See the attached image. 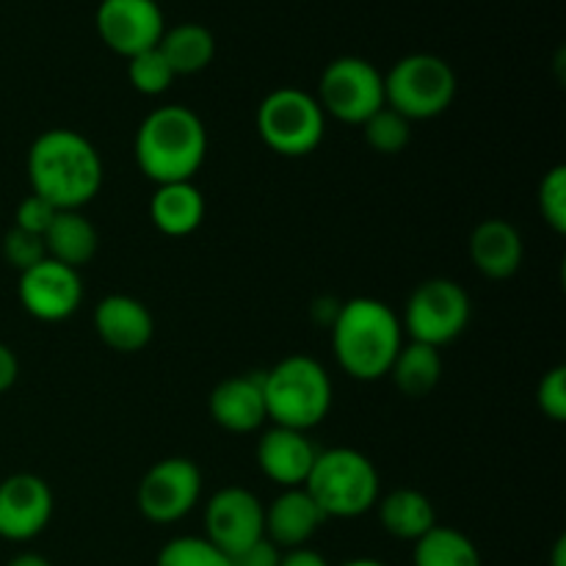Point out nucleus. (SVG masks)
<instances>
[{
  "label": "nucleus",
  "mask_w": 566,
  "mask_h": 566,
  "mask_svg": "<svg viewBox=\"0 0 566 566\" xmlns=\"http://www.w3.org/2000/svg\"><path fill=\"white\" fill-rule=\"evenodd\" d=\"M25 169L31 191L55 210H83L105 180L97 147L70 127H53L33 138Z\"/></svg>",
  "instance_id": "obj_1"
},
{
  "label": "nucleus",
  "mask_w": 566,
  "mask_h": 566,
  "mask_svg": "<svg viewBox=\"0 0 566 566\" xmlns=\"http://www.w3.org/2000/svg\"><path fill=\"white\" fill-rule=\"evenodd\" d=\"M329 329L337 365L357 381L385 379L407 343L401 318L385 302L370 296L343 302Z\"/></svg>",
  "instance_id": "obj_2"
},
{
  "label": "nucleus",
  "mask_w": 566,
  "mask_h": 566,
  "mask_svg": "<svg viewBox=\"0 0 566 566\" xmlns=\"http://www.w3.org/2000/svg\"><path fill=\"white\" fill-rule=\"evenodd\" d=\"M133 155L155 186L193 180L208 158L205 122L186 105H160L138 125Z\"/></svg>",
  "instance_id": "obj_3"
},
{
  "label": "nucleus",
  "mask_w": 566,
  "mask_h": 566,
  "mask_svg": "<svg viewBox=\"0 0 566 566\" xmlns=\"http://www.w3.org/2000/svg\"><path fill=\"white\" fill-rule=\"evenodd\" d=\"M263 396L271 423L310 431L329 415L335 387L318 359L293 354L263 370Z\"/></svg>",
  "instance_id": "obj_4"
},
{
  "label": "nucleus",
  "mask_w": 566,
  "mask_h": 566,
  "mask_svg": "<svg viewBox=\"0 0 566 566\" xmlns=\"http://www.w3.org/2000/svg\"><path fill=\"white\" fill-rule=\"evenodd\" d=\"M304 490L310 492L326 520H354L368 514L381 497L376 464L354 448L318 451Z\"/></svg>",
  "instance_id": "obj_5"
},
{
  "label": "nucleus",
  "mask_w": 566,
  "mask_h": 566,
  "mask_svg": "<svg viewBox=\"0 0 566 566\" xmlns=\"http://www.w3.org/2000/svg\"><path fill=\"white\" fill-rule=\"evenodd\" d=\"M457 72L434 53L403 55L385 75V103L409 122L442 116L457 99Z\"/></svg>",
  "instance_id": "obj_6"
},
{
  "label": "nucleus",
  "mask_w": 566,
  "mask_h": 566,
  "mask_svg": "<svg viewBox=\"0 0 566 566\" xmlns=\"http://www.w3.org/2000/svg\"><path fill=\"white\" fill-rule=\"evenodd\" d=\"M258 133L271 153L282 158H304L324 142L326 114L315 94L280 86L260 103Z\"/></svg>",
  "instance_id": "obj_7"
},
{
  "label": "nucleus",
  "mask_w": 566,
  "mask_h": 566,
  "mask_svg": "<svg viewBox=\"0 0 566 566\" xmlns=\"http://www.w3.org/2000/svg\"><path fill=\"white\" fill-rule=\"evenodd\" d=\"M470 313H473V304H470L468 291L459 282L434 276V280L420 282L407 298L401 318L403 335H409V340L415 343L442 348L462 337L470 324Z\"/></svg>",
  "instance_id": "obj_8"
},
{
  "label": "nucleus",
  "mask_w": 566,
  "mask_h": 566,
  "mask_svg": "<svg viewBox=\"0 0 566 566\" xmlns=\"http://www.w3.org/2000/svg\"><path fill=\"white\" fill-rule=\"evenodd\" d=\"M318 105L326 116L365 125L379 108H385V75L359 55H340L321 72Z\"/></svg>",
  "instance_id": "obj_9"
},
{
  "label": "nucleus",
  "mask_w": 566,
  "mask_h": 566,
  "mask_svg": "<svg viewBox=\"0 0 566 566\" xmlns=\"http://www.w3.org/2000/svg\"><path fill=\"white\" fill-rule=\"evenodd\" d=\"M202 497V470L193 459L169 457L155 462L138 484V512L155 525L180 523Z\"/></svg>",
  "instance_id": "obj_10"
},
{
  "label": "nucleus",
  "mask_w": 566,
  "mask_h": 566,
  "mask_svg": "<svg viewBox=\"0 0 566 566\" xmlns=\"http://www.w3.org/2000/svg\"><path fill=\"white\" fill-rule=\"evenodd\" d=\"M265 536V506L247 486H224L205 506V539L235 556Z\"/></svg>",
  "instance_id": "obj_11"
},
{
  "label": "nucleus",
  "mask_w": 566,
  "mask_h": 566,
  "mask_svg": "<svg viewBox=\"0 0 566 566\" xmlns=\"http://www.w3.org/2000/svg\"><path fill=\"white\" fill-rule=\"evenodd\" d=\"M94 25L105 48L122 59L158 48L166 31L158 0H99Z\"/></svg>",
  "instance_id": "obj_12"
},
{
  "label": "nucleus",
  "mask_w": 566,
  "mask_h": 566,
  "mask_svg": "<svg viewBox=\"0 0 566 566\" xmlns=\"http://www.w3.org/2000/svg\"><path fill=\"white\" fill-rule=\"evenodd\" d=\"M17 296L28 315L44 324H59L72 318L83 302V280L81 271L70 269L64 263L44 258L33 269L22 271Z\"/></svg>",
  "instance_id": "obj_13"
},
{
  "label": "nucleus",
  "mask_w": 566,
  "mask_h": 566,
  "mask_svg": "<svg viewBox=\"0 0 566 566\" xmlns=\"http://www.w3.org/2000/svg\"><path fill=\"white\" fill-rule=\"evenodd\" d=\"M53 490L33 473H14L0 481V539L31 542L53 520Z\"/></svg>",
  "instance_id": "obj_14"
},
{
  "label": "nucleus",
  "mask_w": 566,
  "mask_h": 566,
  "mask_svg": "<svg viewBox=\"0 0 566 566\" xmlns=\"http://www.w3.org/2000/svg\"><path fill=\"white\" fill-rule=\"evenodd\" d=\"M254 457H258V468L263 470L265 479L280 484L282 490H293V486H304L315 459H318V448L310 440L307 431L271 426L258 440Z\"/></svg>",
  "instance_id": "obj_15"
},
{
  "label": "nucleus",
  "mask_w": 566,
  "mask_h": 566,
  "mask_svg": "<svg viewBox=\"0 0 566 566\" xmlns=\"http://www.w3.org/2000/svg\"><path fill=\"white\" fill-rule=\"evenodd\" d=\"M208 409L213 423L230 434H252V431L263 429V423L269 420L263 396V370L219 381L210 392Z\"/></svg>",
  "instance_id": "obj_16"
},
{
  "label": "nucleus",
  "mask_w": 566,
  "mask_h": 566,
  "mask_svg": "<svg viewBox=\"0 0 566 566\" xmlns=\"http://www.w3.org/2000/svg\"><path fill=\"white\" fill-rule=\"evenodd\" d=\"M94 329L99 340L119 354H136L149 346L155 335V318L149 307L125 293H111L94 307Z\"/></svg>",
  "instance_id": "obj_17"
},
{
  "label": "nucleus",
  "mask_w": 566,
  "mask_h": 566,
  "mask_svg": "<svg viewBox=\"0 0 566 566\" xmlns=\"http://www.w3.org/2000/svg\"><path fill=\"white\" fill-rule=\"evenodd\" d=\"M324 523V512H321L318 503L310 497L304 486L282 490L265 506V539L274 542L280 551L307 547V542L318 534Z\"/></svg>",
  "instance_id": "obj_18"
},
{
  "label": "nucleus",
  "mask_w": 566,
  "mask_h": 566,
  "mask_svg": "<svg viewBox=\"0 0 566 566\" xmlns=\"http://www.w3.org/2000/svg\"><path fill=\"white\" fill-rule=\"evenodd\" d=\"M470 260L486 280H509L523 265V235L506 219H486L470 232Z\"/></svg>",
  "instance_id": "obj_19"
},
{
  "label": "nucleus",
  "mask_w": 566,
  "mask_h": 566,
  "mask_svg": "<svg viewBox=\"0 0 566 566\" xmlns=\"http://www.w3.org/2000/svg\"><path fill=\"white\" fill-rule=\"evenodd\" d=\"M205 210L208 205L193 180L164 182L155 188L153 199H149V219L169 238H186L197 232L205 221Z\"/></svg>",
  "instance_id": "obj_20"
},
{
  "label": "nucleus",
  "mask_w": 566,
  "mask_h": 566,
  "mask_svg": "<svg viewBox=\"0 0 566 566\" xmlns=\"http://www.w3.org/2000/svg\"><path fill=\"white\" fill-rule=\"evenodd\" d=\"M44 249L50 260L81 271L97 254L99 232L81 210H59L50 230L44 232Z\"/></svg>",
  "instance_id": "obj_21"
},
{
  "label": "nucleus",
  "mask_w": 566,
  "mask_h": 566,
  "mask_svg": "<svg viewBox=\"0 0 566 566\" xmlns=\"http://www.w3.org/2000/svg\"><path fill=\"white\" fill-rule=\"evenodd\" d=\"M376 509H379L381 528L401 542H418L437 525L434 503L412 486H401V490H392L390 495L379 497Z\"/></svg>",
  "instance_id": "obj_22"
},
{
  "label": "nucleus",
  "mask_w": 566,
  "mask_h": 566,
  "mask_svg": "<svg viewBox=\"0 0 566 566\" xmlns=\"http://www.w3.org/2000/svg\"><path fill=\"white\" fill-rule=\"evenodd\" d=\"M158 50L175 77L197 75V72L208 70L210 61L216 59V36L210 28L199 25V22H180L175 28H166Z\"/></svg>",
  "instance_id": "obj_23"
},
{
  "label": "nucleus",
  "mask_w": 566,
  "mask_h": 566,
  "mask_svg": "<svg viewBox=\"0 0 566 566\" xmlns=\"http://www.w3.org/2000/svg\"><path fill=\"white\" fill-rule=\"evenodd\" d=\"M398 390L407 398H423L437 390L442 379V357L440 348L426 346V343H403L398 357L392 359L390 374Z\"/></svg>",
  "instance_id": "obj_24"
},
{
  "label": "nucleus",
  "mask_w": 566,
  "mask_h": 566,
  "mask_svg": "<svg viewBox=\"0 0 566 566\" xmlns=\"http://www.w3.org/2000/svg\"><path fill=\"white\" fill-rule=\"evenodd\" d=\"M415 566H481V553L468 534L434 525L415 542Z\"/></svg>",
  "instance_id": "obj_25"
},
{
  "label": "nucleus",
  "mask_w": 566,
  "mask_h": 566,
  "mask_svg": "<svg viewBox=\"0 0 566 566\" xmlns=\"http://www.w3.org/2000/svg\"><path fill=\"white\" fill-rule=\"evenodd\" d=\"M363 127L365 142L376 149L379 155H398L409 147L412 142V122L407 116H401L398 111H392L390 105L376 111Z\"/></svg>",
  "instance_id": "obj_26"
},
{
  "label": "nucleus",
  "mask_w": 566,
  "mask_h": 566,
  "mask_svg": "<svg viewBox=\"0 0 566 566\" xmlns=\"http://www.w3.org/2000/svg\"><path fill=\"white\" fill-rule=\"evenodd\" d=\"M155 566H230V556L205 536H177L160 547Z\"/></svg>",
  "instance_id": "obj_27"
},
{
  "label": "nucleus",
  "mask_w": 566,
  "mask_h": 566,
  "mask_svg": "<svg viewBox=\"0 0 566 566\" xmlns=\"http://www.w3.org/2000/svg\"><path fill=\"white\" fill-rule=\"evenodd\" d=\"M127 77H130L133 88L144 97H160L175 83V72L166 64L158 48L144 50V53L127 59Z\"/></svg>",
  "instance_id": "obj_28"
},
{
  "label": "nucleus",
  "mask_w": 566,
  "mask_h": 566,
  "mask_svg": "<svg viewBox=\"0 0 566 566\" xmlns=\"http://www.w3.org/2000/svg\"><path fill=\"white\" fill-rule=\"evenodd\" d=\"M539 213L553 232H566V166H553L539 182Z\"/></svg>",
  "instance_id": "obj_29"
},
{
  "label": "nucleus",
  "mask_w": 566,
  "mask_h": 566,
  "mask_svg": "<svg viewBox=\"0 0 566 566\" xmlns=\"http://www.w3.org/2000/svg\"><path fill=\"white\" fill-rule=\"evenodd\" d=\"M3 258L11 269H17L22 274V271L33 269V265L42 263V260L48 258L44 238L31 235V232L11 227L3 238Z\"/></svg>",
  "instance_id": "obj_30"
},
{
  "label": "nucleus",
  "mask_w": 566,
  "mask_h": 566,
  "mask_svg": "<svg viewBox=\"0 0 566 566\" xmlns=\"http://www.w3.org/2000/svg\"><path fill=\"white\" fill-rule=\"evenodd\" d=\"M536 403H539L542 415L551 418L553 423H564L566 420V368L556 365L542 376L539 387H536Z\"/></svg>",
  "instance_id": "obj_31"
},
{
  "label": "nucleus",
  "mask_w": 566,
  "mask_h": 566,
  "mask_svg": "<svg viewBox=\"0 0 566 566\" xmlns=\"http://www.w3.org/2000/svg\"><path fill=\"white\" fill-rule=\"evenodd\" d=\"M55 216H59V210H55L48 199L31 193V197H25L20 205H17L14 227L17 230L31 232V235L44 238V232L50 230V224H53Z\"/></svg>",
  "instance_id": "obj_32"
},
{
  "label": "nucleus",
  "mask_w": 566,
  "mask_h": 566,
  "mask_svg": "<svg viewBox=\"0 0 566 566\" xmlns=\"http://www.w3.org/2000/svg\"><path fill=\"white\" fill-rule=\"evenodd\" d=\"M280 547L265 539V536L260 542H254V545L243 547L235 556H230V566H280Z\"/></svg>",
  "instance_id": "obj_33"
},
{
  "label": "nucleus",
  "mask_w": 566,
  "mask_h": 566,
  "mask_svg": "<svg viewBox=\"0 0 566 566\" xmlns=\"http://www.w3.org/2000/svg\"><path fill=\"white\" fill-rule=\"evenodd\" d=\"M17 376H20V359L6 343H0V392L11 390L17 385Z\"/></svg>",
  "instance_id": "obj_34"
},
{
  "label": "nucleus",
  "mask_w": 566,
  "mask_h": 566,
  "mask_svg": "<svg viewBox=\"0 0 566 566\" xmlns=\"http://www.w3.org/2000/svg\"><path fill=\"white\" fill-rule=\"evenodd\" d=\"M280 566H329L318 551H310V547H293V551L282 553Z\"/></svg>",
  "instance_id": "obj_35"
},
{
  "label": "nucleus",
  "mask_w": 566,
  "mask_h": 566,
  "mask_svg": "<svg viewBox=\"0 0 566 566\" xmlns=\"http://www.w3.org/2000/svg\"><path fill=\"white\" fill-rule=\"evenodd\" d=\"M6 566H53V564H50L44 556H39V553H20V556L11 558Z\"/></svg>",
  "instance_id": "obj_36"
},
{
  "label": "nucleus",
  "mask_w": 566,
  "mask_h": 566,
  "mask_svg": "<svg viewBox=\"0 0 566 566\" xmlns=\"http://www.w3.org/2000/svg\"><path fill=\"white\" fill-rule=\"evenodd\" d=\"M553 566H566V539L556 542V547H553Z\"/></svg>",
  "instance_id": "obj_37"
},
{
  "label": "nucleus",
  "mask_w": 566,
  "mask_h": 566,
  "mask_svg": "<svg viewBox=\"0 0 566 566\" xmlns=\"http://www.w3.org/2000/svg\"><path fill=\"white\" fill-rule=\"evenodd\" d=\"M343 566H387V564L376 562V558H352V562H346Z\"/></svg>",
  "instance_id": "obj_38"
}]
</instances>
